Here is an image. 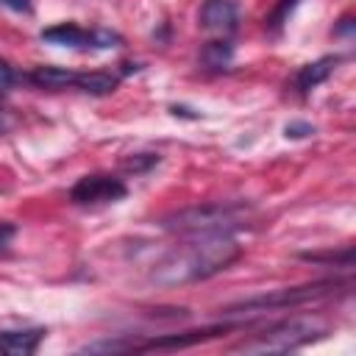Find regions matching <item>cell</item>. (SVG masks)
<instances>
[{"label":"cell","mask_w":356,"mask_h":356,"mask_svg":"<svg viewBox=\"0 0 356 356\" xmlns=\"http://www.w3.org/2000/svg\"><path fill=\"white\" fill-rule=\"evenodd\" d=\"M242 245L234 234H192L181 245H172L150 270V281L159 286H181L206 281L234 261H239Z\"/></svg>","instance_id":"cell-1"},{"label":"cell","mask_w":356,"mask_h":356,"mask_svg":"<svg viewBox=\"0 0 356 356\" xmlns=\"http://www.w3.org/2000/svg\"><path fill=\"white\" fill-rule=\"evenodd\" d=\"M256 217L250 203L242 200H217V203H200L186 206L178 211H170L159 220V225L178 236L192 234H234L239 228H248Z\"/></svg>","instance_id":"cell-2"},{"label":"cell","mask_w":356,"mask_h":356,"mask_svg":"<svg viewBox=\"0 0 356 356\" xmlns=\"http://www.w3.org/2000/svg\"><path fill=\"white\" fill-rule=\"evenodd\" d=\"M328 334V325L320 317L312 314H300V317H286L273 323L270 328H264L261 334H256L253 339H245L236 345V350L245 353H286V350H298L320 337Z\"/></svg>","instance_id":"cell-3"},{"label":"cell","mask_w":356,"mask_h":356,"mask_svg":"<svg viewBox=\"0 0 356 356\" xmlns=\"http://www.w3.org/2000/svg\"><path fill=\"white\" fill-rule=\"evenodd\" d=\"M342 286H348V281H339V278L312 281V284H300V286H284V289H275V292H267V295H256V298L231 303V306L222 309V314L231 317V314L267 312V309H292V306H300V303L325 298V295H331V292H337V289H342Z\"/></svg>","instance_id":"cell-4"},{"label":"cell","mask_w":356,"mask_h":356,"mask_svg":"<svg viewBox=\"0 0 356 356\" xmlns=\"http://www.w3.org/2000/svg\"><path fill=\"white\" fill-rule=\"evenodd\" d=\"M128 195V186L114 178V175H103V172H92L83 175L72 184L70 189V200L78 206H97V203H117Z\"/></svg>","instance_id":"cell-5"},{"label":"cell","mask_w":356,"mask_h":356,"mask_svg":"<svg viewBox=\"0 0 356 356\" xmlns=\"http://www.w3.org/2000/svg\"><path fill=\"white\" fill-rule=\"evenodd\" d=\"M200 28L214 33H231L239 25V3L236 0H203L197 14Z\"/></svg>","instance_id":"cell-6"},{"label":"cell","mask_w":356,"mask_h":356,"mask_svg":"<svg viewBox=\"0 0 356 356\" xmlns=\"http://www.w3.org/2000/svg\"><path fill=\"white\" fill-rule=\"evenodd\" d=\"M231 325H209V328H197V331H184V334H164V337H153L142 345H134V350H175V348H189L206 339H214L220 334H225Z\"/></svg>","instance_id":"cell-7"},{"label":"cell","mask_w":356,"mask_h":356,"mask_svg":"<svg viewBox=\"0 0 356 356\" xmlns=\"http://www.w3.org/2000/svg\"><path fill=\"white\" fill-rule=\"evenodd\" d=\"M44 328H11L0 331V353L6 356H31L44 339Z\"/></svg>","instance_id":"cell-8"},{"label":"cell","mask_w":356,"mask_h":356,"mask_svg":"<svg viewBox=\"0 0 356 356\" xmlns=\"http://www.w3.org/2000/svg\"><path fill=\"white\" fill-rule=\"evenodd\" d=\"M42 42H50V44H61V47H75V50H92V31L75 25V22H58V25H50L44 28L42 33Z\"/></svg>","instance_id":"cell-9"},{"label":"cell","mask_w":356,"mask_h":356,"mask_svg":"<svg viewBox=\"0 0 356 356\" xmlns=\"http://www.w3.org/2000/svg\"><path fill=\"white\" fill-rule=\"evenodd\" d=\"M337 64H339V56H323V58H317L312 64H303L298 70V75H295V89L300 95H309L314 86H320V83H325L331 78Z\"/></svg>","instance_id":"cell-10"},{"label":"cell","mask_w":356,"mask_h":356,"mask_svg":"<svg viewBox=\"0 0 356 356\" xmlns=\"http://www.w3.org/2000/svg\"><path fill=\"white\" fill-rule=\"evenodd\" d=\"M75 78H78V72H72L67 67H50V64L33 67L28 72V81L39 89H70V86H75Z\"/></svg>","instance_id":"cell-11"},{"label":"cell","mask_w":356,"mask_h":356,"mask_svg":"<svg viewBox=\"0 0 356 356\" xmlns=\"http://www.w3.org/2000/svg\"><path fill=\"white\" fill-rule=\"evenodd\" d=\"M117 86H120V75H111V72H78L75 78V89L95 95V97L111 95Z\"/></svg>","instance_id":"cell-12"},{"label":"cell","mask_w":356,"mask_h":356,"mask_svg":"<svg viewBox=\"0 0 356 356\" xmlns=\"http://www.w3.org/2000/svg\"><path fill=\"white\" fill-rule=\"evenodd\" d=\"M231 61H234V44L228 39L206 42L203 50H200V64L206 70H225Z\"/></svg>","instance_id":"cell-13"},{"label":"cell","mask_w":356,"mask_h":356,"mask_svg":"<svg viewBox=\"0 0 356 356\" xmlns=\"http://www.w3.org/2000/svg\"><path fill=\"white\" fill-rule=\"evenodd\" d=\"M298 3H300V0H278V3H275V8L264 17V28H267V31H273V33H278V31L284 28V22L289 19V14L298 8Z\"/></svg>","instance_id":"cell-14"},{"label":"cell","mask_w":356,"mask_h":356,"mask_svg":"<svg viewBox=\"0 0 356 356\" xmlns=\"http://www.w3.org/2000/svg\"><path fill=\"white\" fill-rule=\"evenodd\" d=\"M159 161H161V156H159V153H134V156L122 159V164H120V167H122L125 172H131V175H142V172L153 170Z\"/></svg>","instance_id":"cell-15"},{"label":"cell","mask_w":356,"mask_h":356,"mask_svg":"<svg viewBox=\"0 0 356 356\" xmlns=\"http://www.w3.org/2000/svg\"><path fill=\"white\" fill-rule=\"evenodd\" d=\"M312 134H314V125L306 122V120H292V122L284 125V136L286 139H306Z\"/></svg>","instance_id":"cell-16"},{"label":"cell","mask_w":356,"mask_h":356,"mask_svg":"<svg viewBox=\"0 0 356 356\" xmlns=\"http://www.w3.org/2000/svg\"><path fill=\"white\" fill-rule=\"evenodd\" d=\"M300 259H306V261H337V259H342V261H353V250L350 248H345L339 256L337 253H300Z\"/></svg>","instance_id":"cell-17"},{"label":"cell","mask_w":356,"mask_h":356,"mask_svg":"<svg viewBox=\"0 0 356 356\" xmlns=\"http://www.w3.org/2000/svg\"><path fill=\"white\" fill-rule=\"evenodd\" d=\"M14 83H17V72H14V67H11L6 58H0V92H8Z\"/></svg>","instance_id":"cell-18"},{"label":"cell","mask_w":356,"mask_h":356,"mask_svg":"<svg viewBox=\"0 0 356 356\" xmlns=\"http://www.w3.org/2000/svg\"><path fill=\"white\" fill-rule=\"evenodd\" d=\"M17 236V225L14 222H6V220H0V253L11 245V239Z\"/></svg>","instance_id":"cell-19"},{"label":"cell","mask_w":356,"mask_h":356,"mask_svg":"<svg viewBox=\"0 0 356 356\" xmlns=\"http://www.w3.org/2000/svg\"><path fill=\"white\" fill-rule=\"evenodd\" d=\"M3 6H8L11 11H19V14H31V0H0Z\"/></svg>","instance_id":"cell-20"},{"label":"cell","mask_w":356,"mask_h":356,"mask_svg":"<svg viewBox=\"0 0 356 356\" xmlns=\"http://www.w3.org/2000/svg\"><path fill=\"white\" fill-rule=\"evenodd\" d=\"M334 33H337V36H350V33H353V19H350V17H342L339 25L334 28Z\"/></svg>","instance_id":"cell-21"},{"label":"cell","mask_w":356,"mask_h":356,"mask_svg":"<svg viewBox=\"0 0 356 356\" xmlns=\"http://www.w3.org/2000/svg\"><path fill=\"white\" fill-rule=\"evenodd\" d=\"M6 128H8V111L0 106V134H6Z\"/></svg>","instance_id":"cell-22"}]
</instances>
